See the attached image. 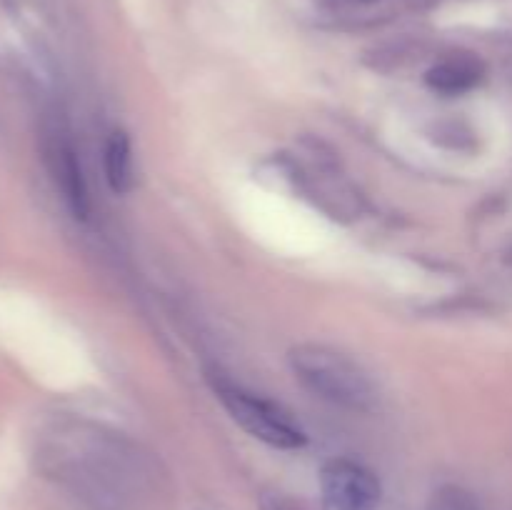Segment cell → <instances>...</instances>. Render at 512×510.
<instances>
[{
    "label": "cell",
    "mask_w": 512,
    "mask_h": 510,
    "mask_svg": "<svg viewBox=\"0 0 512 510\" xmlns=\"http://www.w3.org/2000/svg\"><path fill=\"white\" fill-rule=\"evenodd\" d=\"M205 378L230 418L255 440L278 450H298L308 443L305 430L278 403L243 388L218 368L205 370Z\"/></svg>",
    "instance_id": "cell-2"
},
{
    "label": "cell",
    "mask_w": 512,
    "mask_h": 510,
    "mask_svg": "<svg viewBox=\"0 0 512 510\" xmlns=\"http://www.w3.org/2000/svg\"><path fill=\"white\" fill-rule=\"evenodd\" d=\"M103 165L105 178H108V185L113 188V193L125 195L133 190V148H130V138L123 130H113L108 135V140H105Z\"/></svg>",
    "instance_id": "cell-6"
},
{
    "label": "cell",
    "mask_w": 512,
    "mask_h": 510,
    "mask_svg": "<svg viewBox=\"0 0 512 510\" xmlns=\"http://www.w3.org/2000/svg\"><path fill=\"white\" fill-rule=\"evenodd\" d=\"M360 3H378V0H360Z\"/></svg>",
    "instance_id": "cell-9"
},
{
    "label": "cell",
    "mask_w": 512,
    "mask_h": 510,
    "mask_svg": "<svg viewBox=\"0 0 512 510\" xmlns=\"http://www.w3.org/2000/svg\"><path fill=\"white\" fill-rule=\"evenodd\" d=\"M425 510H483L480 500L468 488L455 483H445L430 495Z\"/></svg>",
    "instance_id": "cell-7"
},
{
    "label": "cell",
    "mask_w": 512,
    "mask_h": 510,
    "mask_svg": "<svg viewBox=\"0 0 512 510\" xmlns=\"http://www.w3.org/2000/svg\"><path fill=\"white\" fill-rule=\"evenodd\" d=\"M288 363L295 378L318 398L353 413L378 408L380 393L373 378L350 355L323 343H298L290 348Z\"/></svg>",
    "instance_id": "cell-1"
},
{
    "label": "cell",
    "mask_w": 512,
    "mask_h": 510,
    "mask_svg": "<svg viewBox=\"0 0 512 510\" xmlns=\"http://www.w3.org/2000/svg\"><path fill=\"white\" fill-rule=\"evenodd\" d=\"M43 158L55 188L63 195L65 205L73 210L75 218L85 220L90 215V193L85 183L83 168H80L78 153L73 140L68 138L60 123L45 125L43 130Z\"/></svg>",
    "instance_id": "cell-4"
},
{
    "label": "cell",
    "mask_w": 512,
    "mask_h": 510,
    "mask_svg": "<svg viewBox=\"0 0 512 510\" xmlns=\"http://www.w3.org/2000/svg\"><path fill=\"white\" fill-rule=\"evenodd\" d=\"M380 480L368 465L350 458H330L320 468L323 510H378Z\"/></svg>",
    "instance_id": "cell-3"
},
{
    "label": "cell",
    "mask_w": 512,
    "mask_h": 510,
    "mask_svg": "<svg viewBox=\"0 0 512 510\" xmlns=\"http://www.w3.org/2000/svg\"><path fill=\"white\" fill-rule=\"evenodd\" d=\"M483 63L480 58H475L473 53H455L448 55L445 60L435 63L433 68L425 73V83L435 90V93L443 95H460L468 93L470 88L483 80Z\"/></svg>",
    "instance_id": "cell-5"
},
{
    "label": "cell",
    "mask_w": 512,
    "mask_h": 510,
    "mask_svg": "<svg viewBox=\"0 0 512 510\" xmlns=\"http://www.w3.org/2000/svg\"><path fill=\"white\" fill-rule=\"evenodd\" d=\"M260 510H310L308 503H303L300 498H293L288 493H280V490H265L258 500Z\"/></svg>",
    "instance_id": "cell-8"
}]
</instances>
